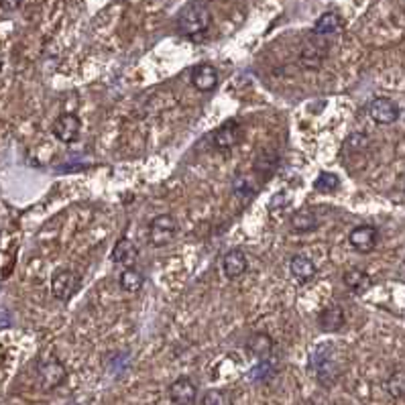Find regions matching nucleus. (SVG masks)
Masks as SVG:
<instances>
[{"instance_id": "8", "label": "nucleus", "mask_w": 405, "mask_h": 405, "mask_svg": "<svg viewBox=\"0 0 405 405\" xmlns=\"http://www.w3.org/2000/svg\"><path fill=\"white\" fill-rule=\"evenodd\" d=\"M82 131V121L76 114H61L55 123H53V135L55 138H59L65 145H72L78 141Z\"/></svg>"}, {"instance_id": "25", "label": "nucleus", "mask_w": 405, "mask_h": 405, "mask_svg": "<svg viewBox=\"0 0 405 405\" xmlns=\"http://www.w3.org/2000/svg\"><path fill=\"white\" fill-rule=\"evenodd\" d=\"M371 145V138L364 135V133H353L344 141V151L346 153H364Z\"/></svg>"}, {"instance_id": "20", "label": "nucleus", "mask_w": 405, "mask_h": 405, "mask_svg": "<svg viewBox=\"0 0 405 405\" xmlns=\"http://www.w3.org/2000/svg\"><path fill=\"white\" fill-rule=\"evenodd\" d=\"M342 281H344V285L349 287V291H353L355 295L364 293V291L371 287V283H373L371 277L360 269H349L342 275Z\"/></svg>"}, {"instance_id": "10", "label": "nucleus", "mask_w": 405, "mask_h": 405, "mask_svg": "<svg viewBox=\"0 0 405 405\" xmlns=\"http://www.w3.org/2000/svg\"><path fill=\"white\" fill-rule=\"evenodd\" d=\"M191 84L200 92H210L218 86V70L212 63H198L191 70Z\"/></svg>"}, {"instance_id": "16", "label": "nucleus", "mask_w": 405, "mask_h": 405, "mask_svg": "<svg viewBox=\"0 0 405 405\" xmlns=\"http://www.w3.org/2000/svg\"><path fill=\"white\" fill-rule=\"evenodd\" d=\"M247 351L255 355L257 359L267 360L273 353V338L265 332H257L247 340Z\"/></svg>"}, {"instance_id": "2", "label": "nucleus", "mask_w": 405, "mask_h": 405, "mask_svg": "<svg viewBox=\"0 0 405 405\" xmlns=\"http://www.w3.org/2000/svg\"><path fill=\"white\" fill-rule=\"evenodd\" d=\"M328 51H330L328 37L312 33L310 39L306 41L304 49H302V53H300L302 68H306V70H318V68H322V63L328 57Z\"/></svg>"}, {"instance_id": "17", "label": "nucleus", "mask_w": 405, "mask_h": 405, "mask_svg": "<svg viewBox=\"0 0 405 405\" xmlns=\"http://www.w3.org/2000/svg\"><path fill=\"white\" fill-rule=\"evenodd\" d=\"M340 29H342V17H340L338 12L330 10V12H324V14L315 21L312 33H315V35H324V37H330V35L338 33Z\"/></svg>"}, {"instance_id": "27", "label": "nucleus", "mask_w": 405, "mask_h": 405, "mask_svg": "<svg viewBox=\"0 0 405 405\" xmlns=\"http://www.w3.org/2000/svg\"><path fill=\"white\" fill-rule=\"evenodd\" d=\"M202 405H232V399H230L228 391H222V389H210V391H206V395L202 397Z\"/></svg>"}, {"instance_id": "13", "label": "nucleus", "mask_w": 405, "mask_h": 405, "mask_svg": "<svg viewBox=\"0 0 405 405\" xmlns=\"http://www.w3.org/2000/svg\"><path fill=\"white\" fill-rule=\"evenodd\" d=\"M318 326L322 332H338L344 326V310L338 304H328L318 315Z\"/></svg>"}, {"instance_id": "21", "label": "nucleus", "mask_w": 405, "mask_h": 405, "mask_svg": "<svg viewBox=\"0 0 405 405\" xmlns=\"http://www.w3.org/2000/svg\"><path fill=\"white\" fill-rule=\"evenodd\" d=\"M118 283H121L123 291H127V293H136V291H141V287H143V283H145V277H143V273L136 271L135 267H129V269H125L121 273Z\"/></svg>"}, {"instance_id": "15", "label": "nucleus", "mask_w": 405, "mask_h": 405, "mask_svg": "<svg viewBox=\"0 0 405 405\" xmlns=\"http://www.w3.org/2000/svg\"><path fill=\"white\" fill-rule=\"evenodd\" d=\"M136 259H138V251H136V247L133 240H129V238H121V240L114 245V249H112V261H114L116 265H121V267L129 269V267H133V265H135Z\"/></svg>"}, {"instance_id": "22", "label": "nucleus", "mask_w": 405, "mask_h": 405, "mask_svg": "<svg viewBox=\"0 0 405 405\" xmlns=\"http://www.w3.org/2000/svg\"><path fill=\"white\" fill-rule=\"evenodd\" d=\"M385 391L393 397V399H402L405 397V368H397L389 375V379L385 381Z\"/></svg>"}, {"instance_id": "14", "label": "nucleus", "mask_w": 405, "mask_h": 405, "mask_svg": "<svg viewBox=\"0 0 405 405\" xmlns=\"http://www.w3.org/2000/svg\"><path fill=\"white\" fill-rule=\"evenodd\" d=\"M247 267H249V263H247V257H245V253L240 249L228 251L225 255V259H222V273L226 275V279H230V281L242 277Z\"/></svg>"}, {"instance_id": "11", "label": "nucleus", "mask_w": 405, "mask_h": 405, "mask_svg": "<svg viewBox=\"0 0 405 405\" xmlns=\"http://www.w3.org/2000/svg\"><path fill=\"white\" fill-rule=\"evenodd\" d=\"M169 397L176 405H191L198 397V385L189 377H180L172 383Z\"/></svg>"}, {"instance_id": "5", "label": "nucleus", "mask_w": 405, "mask_h": 405, "mask_svg": "<svg viewBox=\"0 0 405 405\" xmlns=\"http://www.w3.org/2000/svg\"><path fill=\"white\" fill-rule=\"evenodd\" d=\"M176 232H178L176 218L172 214H159L149 225V240L153 247H165L174 240Z\"/></svg>"}, {"instance_id": "3", "label": "nucleus", "mask_w": 405, "mask_h": 405, "mask_svg": "<svg viewBox=\"0 0 405 405\" xmlns=\"http://www.w3.org/2000/svg\"><path fill=\"white\" fill-rule=\"evenodd\" d=\"M37 379H39V385L43 391H53L65 383L68 371L59 359H45L37 366Z\"/></svg>"}, {"instance_id": "6", "label": "nucleus", "mask_w": 405, "mask_h": 405, "mask_svg": "<svg viewBox=\"0 0 405 405\" xmlns=\"http://www.w3.org/2000/svg\"><path fill=\"white\" fill-rule=\"evenodd\" d=\"M78 287H80V275H76L74 271L61 269L53 273V277H51V293L59 302L72 300V295L78 291Z\"/></svg>"}, {"instance_id": "19", "label": "nucleus", "mask_w": 405, "mask_h": 405, "mask_svg": "<svg viewBox=\"0 0 405 405\" xmlns=\"http://www.w3.org/2000/svg\"><path fill=\"white\" fill-rule=\"evenodd\" d=\"M289 226H291V230L304 234V232H312V230H315V228L320 226V220H318L314 210L306 208V210H298V212L289 218Z\"/></svg>"}, {"instance_id": "28", "label": "nucleus", "mask_w": 405, "mask_h": 405, "mask_svg": "<svg viewBox=\"0 0 405 405\" xmlns=\"http://www.w3.org/2000/svg\"><path fill=\"white\" fill-rule=\"evenodd\" d=\"M287 204H289V196H287V191H279V194H275V196L271 198L269 210H271V212L283 210V208H285Z\"/></svg>"}, {"instance_id": "1", "label": "nucleus", "mask_w": 405, "mask_h": 405, "mask_svg": "<svg viewBox=\"0 0 405 405\" xmlns=\"http://www.w3.org/2000/svg\"><path fill=\"white\" fill-rule=\"evenodd\" d=\"M210 25H212V12L200 0L187 4L178 17V33L189 41H202Z\"/></svg>"}, {"instance_id": "18", "label": "nucleus", "mask_w": 405, "mask_h": 405, "mask_svg": "<svg viewBox=\"0 0 405 405\" xmlns=\"http://www.w3.org/2000/svg\"><path fill=\"white\" fill-rule=\"evenodd\" d=\"M289 271L291 275L300 281V283H308L315 277V265L304 255H295L289 263Z\"/></svg>"}, {"instance_id": "24", "label": "nucleus", "mask_w": 405, "mask_h": 405, "mask_svg": "<svg viewBox=\"0 0 405 405\" xmlns=\"http://www.w3.org/2000/svg\"><path fill=\"white\" fill-rule=\"evenodd\" d=\"M340 185V178L336 174H330V172H322L314 181V189L315 191H322V194H332L336 191Z\"/></svg>"}, {"instance_id": "7", "label": "nucleus", "mask_w": 405, "mask_h": 405, "mask_svg": "<svg viewBox=\"0 0 405 405\" xmlns=\"http://www.w3.org/2000/svg\"><path fill=\"white\" fill-rule=\"evenodd\" d=\"M399 114H402V110H399L397 102L391 100V98L379 96L368 104V116L377 125H393V123L399 121Z\"/></svg>"}, {"instance_id": "4", "label": "nucleus", "mask_w": 405, "mask_h": 405, "mask_svg": "<svg viewBox=\"0 0 405 405\" xmlns=\"http://www.w3.org/2000/svg\"><path fill=\"white\" fill-rule=\"evenodd\" d=\"M332 351H334L332 344H322V346H318V351H315L314 357H312V364H314L315 368V377H318V381H320L324 387H328V385L338 377V375H336V364H334Z\"/></svg>"}, {"instance_id": "29", "label": "nucleus", "mask_w": 405, "mask_h": 405, "mask_svg": "<svg viewBox=\"0 0 405 405\" xmlns=\"http://www.w3.org/2000/svg\"><path fill=\"white\" fill-rule=\"evenodd\" d=\"M21 2H23V0H0V6H2L4 10H17V8L21 6Z\"/></svg>"}, {"instance_id": "23", "label": "nucleus", "mask_w": 405, "mask_h": 405, "mask_svg": "<svg viewBox=\"0 0 405 405\" xmlns=\"http://www.w3.org/2000/svg\"><path fill=\"white\" fill-rule=\"evenodd\" d=\"M232 189L238 196H251L257 191V180L255 174H238L232 181Z\"/></svg>"}, {"instance_id": "9", "label": "nucleus", "mask_w": 405, "mask_h": 405, "mask_svg": "<svg viewBox=\"0 0 405 405\" xmlns=\"http://www.w3.org/2000/svg\"><path fill=\"white\" fill-rule=\"evenodd\" d=\"M349 242L359 253H371L379 242V230L373 225H360L351 230Z\"/></svg>"}, {"instance_id": "12", "label": "nucleus", "mask_w": 405, "mask_h": 405, "mask_svg": "<svg viewBox=\"0 0 405 405\" xmlns=\"http://www.w3.org/2000/svg\"><path fill=\"white\" fill-rule=\"evenodd\" d=\"M240 138H242V129H240V125H236V123H226L220 129L214 131L212 143H214L216 149L228 151V149L236 147V145L240 143Z\"/></svg>"}, {"instance_id": "26", "label": "nucleus", "mask_w": 405, "mask_h": 405, "mask_svg": "<svg viewBox=\"0 0 405 405\" xmlns=\"http://www.w3.org/2000/svg\"><path fill=\"white\" fill-rule=\"evenodd\" d=\"M277 161H279V157H277L275 153L265 151V153H261V155H259V159H257V163H255V172H257V174H265V176H269V174L275 172Z\"/></svg>"}]
</instances>
